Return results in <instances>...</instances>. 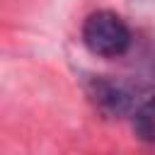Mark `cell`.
Listing matches in <instances>:
<instances>
[{"mask_svg": "<svg viewBox=\"0 0 155 155\" xmlns=\"http://www.w3.org/2000/svg\"><path fill=\"white\" fill-rule=\"evenodd\" d=\"M94 104L107 114V116H124L133 109V92L121 85V82H114V80H104V78H97L92 82V90H90Z\"/></svg>", "mask_w": 155, "mask_h": 155, "instance_id": "obj_2", "label": "cell"}, {"mask_svg": "<svg viewBox=\"0 0 155 155\" xmlns=\"http://www.w3.org/2000/svg\"><path fill=\"white\" fill-rule=\"evenodd\" d=\"M131 29L124 22L121 15L111 10H97L87 15L82 24V44L90 53L102 58H116L124 56L131 46Z\"/></svg>", "mask_w": 155, "mask_h": 155, "instance_id": "obj_1", "label": "cell"}, {"mask_svg": "<svg viewBox=\"0 0 155 155\" xmlns=\"http://www.w3.org/2000/svg\"><path fill=\"white\" fill-rule=\"evenodd\" d=\"M133 133L143 143H155V94L148 97L133 114Z\"/></svg>", "mask_w": 155, "mask_h": 155, "instance_id": "obj_3", "label": "cell"}]
</instances>
